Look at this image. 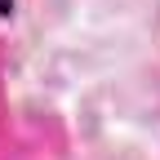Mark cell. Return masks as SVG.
I'll use <instances>...</instances> for the list:
<instances>
[{
    "mask_svg": "<svg viewBox=\"0 0 160 160\" xmlns=\"http://www.w3.org/2000/svg\"><path fill=\"white\" fill-rule=\"evenodd\" d=\"M13 13V0H0V18H9Z\"/></svg>",
    "mask_w": 160,
    "mask_h": 160,
    "instance_id": "1",
    "label": "cell"
}]
</instances>
